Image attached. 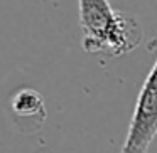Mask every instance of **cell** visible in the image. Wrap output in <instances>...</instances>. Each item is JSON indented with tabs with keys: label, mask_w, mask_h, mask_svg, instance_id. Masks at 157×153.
<instances>
[{
	"label": "cell",
	"mask_w": 157,
	"mask_h": 153,
	"mask_svg": "<svg viewBox=\"0 0 157 153\" xmlns=\"http://www.w3.org/2000/svg\"><path fill=\"white\" fill-rule=\"evenodd\" d=\"M81 46L90 54L122 57L142 42L144 31L135 17L115 10L108 0H78Z\"/></svg>",
	"instance_id": "6da1fadb"
},
{
	"label": "cell",
	"mask_w": 157,
	"mask_h": 153,
	"mask_svg": "<svg viewBox=\"0 0 157 153\" xmlns=\"http://www.w3.org/2000/svg\"><path fill=\"white\" fill-rule=\"evenodd\" d=\"M157 136V59L137 96L120 153H147Z\"/></svg>",
	"instance_id": "7a4b0ae2"
},
{
	"label": "cell",
	"mask_w": 157,
	"mask_h": 153,
	"mask_svg": "<svg viewBox=\"0 0 157 153\" xmlns=\"http://www.w3.org/2000/svg\"><path fill=\"white\" fill-rule=\"evenodd\" d=\"M12 111L19 118H32L37 123H42L46 119V103L44 96L32 88H22L12 96Z\"/></svg>",
	"instance_id": "3957f363"
}]
</instances>
